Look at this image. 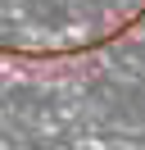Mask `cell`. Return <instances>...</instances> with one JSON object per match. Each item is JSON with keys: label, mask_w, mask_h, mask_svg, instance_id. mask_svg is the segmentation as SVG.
<instances>
[{"label": "cell", "mask_w": 145, "mask_h": 150, "mask_svg": "<svg viewBox=\"0 0 145 150\" xmlns=\"http://www.w3.org/2000/svg\"><path fill=\"white\" fill-rule=\"evenodd\" d=\"M145 0H0V59L72 64L127 41Z\"/></svg>", "instance_id": "6da1fadb"}]
</instances>
